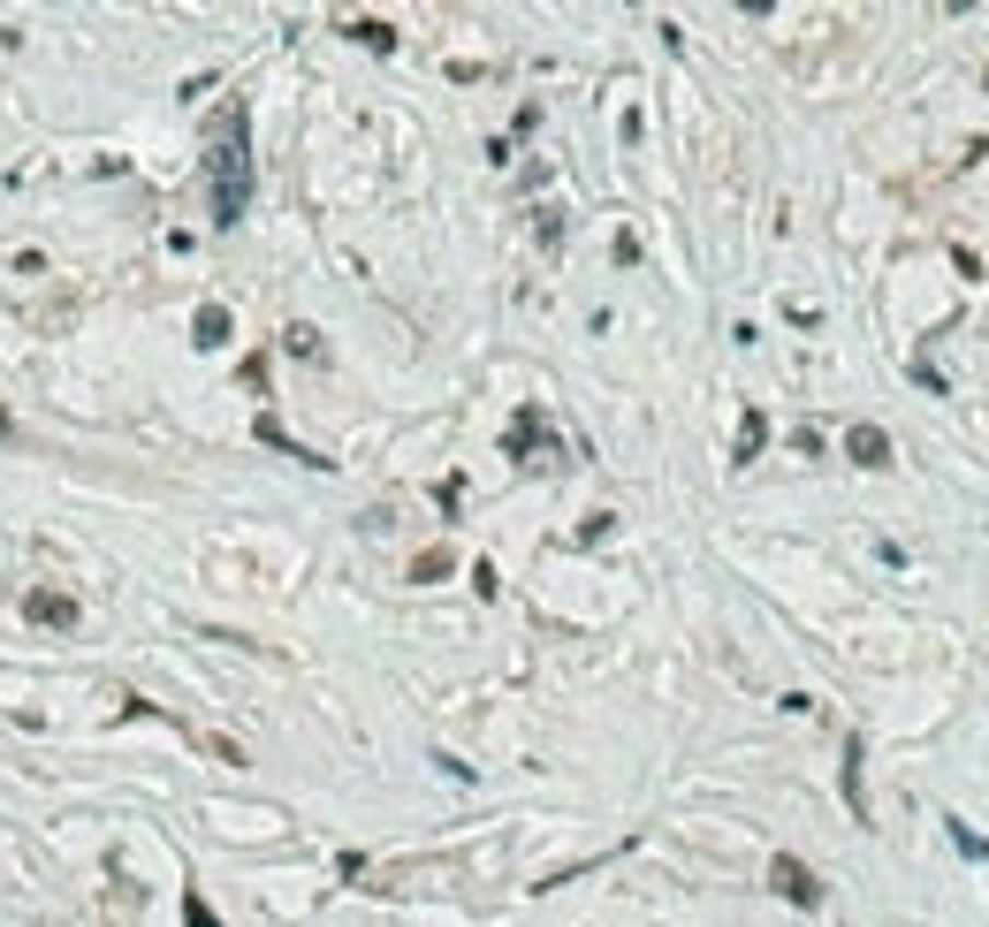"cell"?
Wrapping results in <instances>:
<instances>
[{"label":"cell","instance_id":"cell-1","mask_svg":"<svg viewBox=\"0 0 989 927\" xmlns=\"http://www.w3.org/2000/svg\"><path fill=\"white\" fill-rule=\"evenodd\" d=\"M206 206H213V228H236L252 206V115H244V99H229L206 130Z\"/></svg>","mask_w":989,"mask_h":927},{"label":"cell","instance_id":"cell-2","mask_svg":"<svg viewBox=\"0 0 989 927\" xmlns=\"http://www.w3.org/2000/svg\"><path fill=\"white\" fill-rule=\"evenodd\" d=\"M23 617L38 623V631H77V623H84V601H77L69 586H31V594H23Z\"/></svg>","mask_w":989,"mask_h":927},{"label":"cell","instance_id":"cell-3","mask_svg":"<svg viewBox=\"0 0 989 927\" xmlns=\"http://www.w3.org/2000/svg\"><path fill=\"white\" fill-rule=\"evenodd\" d=\"M769 890H777V897H792V905H823L815 867H807V859H792V852H777V859H769Z\"/></svg>","mask_w":989,"mask_h":927},{"label":"cell","instance_id":"cell-4","mask_svg":"<svg viewBox=\"0 0 989 927\" xmlns=\"http://www.w3.org/2000/svg\"><path fill=\"white\" fill-rule=\"evenodd\" d=\"M502 449H510V464H533V449H548V419H540V403H525V411L510 419Z\"/></svg>","mask_w":989,"mask_h":927},{"label":"cell","instance_id":"cell-5","mask_svg":"<svg viewBox=\"0 0 989 927\" xmlns=\"http://www.w3.org/2000/svg\"><path fill=\"white\" fill-rule=\"evenodd\" d=\"M845 457L868 464V471H883V464H891V434H883V426H852V434H845Z\"/></svg>","mask_w":989,"mask_h":927},{"label":"cell","instance_id":"cell-6","mask_svg":"<svg viewBox=\"0 0 989 927\" xmlns=\"http://www.w3.org/2000/svg\"><path fill=\"white\" fill-rule=\"evenodd\" d=\"M860 738H845V806H852V821H868V783H860Z\"/></svg>","mask_w":989,"mask_h":927},{"label":"cell","instance_id":"cell-7","mask_svg":"<svg viewBox=\"0 0 989 927\" xmlns=\"http://www.w3.org/2000/svg\"><path fill=\"white\" fill-rule=\"evenodd\" d=\"M190 342H198V350H221V342H229V312H221V305H198V319H190Z\"/></svg>","mask_w":989,"mask_h":927},{"label":"cell","instance_id":"cell-8","mask_svg":"<svg viewBox=\"0 0 989 927\" xmlns=\"http://www.w3.org/2000/svg\"><path fill=\"white\" fill-rule=\"evenodd\" d=\"M342 38H358V46L388 54V46H396V23H381V15H358V23H342Z\"/></svg>","mask_w":989,"mask_h":927},{"label":"cell","instance_id":"cell-9","mask_svg":"<svg viewBox=\"0 0 989 927\" xmlns=\"http://www.w3.org/2000/svg\"><path fill=\"white\" fill-rule=\"evenodd\" d=\"M761 442H769V419H761V411H746V419H738V449H731V457L754 464V457H761Z\"/></svg>","mask_w":989,"mask_h":927},{"label":"cell","instance_id":"cell-10","mask_svg":"<svg viewBox=\"0 0 989 927\" xmlns=\"http://www.w3.org/2000/svg\"><path fill=\"white\" fill-rule=\"evenodd\" d=\"M450 563H457V555H450V548H427V555H419V563H411V578H419V586H427V578H450Z\"/></svg>","mask_w":989,"mask_h":927},{"label":"cell","instance_id":"cell-11","mask_svg":"<svg viewBox=\"0 0 989 927\" xmlns=\"http://www.w3.org/2000/svg\"><path fill=\"white\" fill-rule=\"evenodd\" d=\"M952 844H959L967 859H989V836H982V829H967V821H952Z\"/></svg>","mask_w":989,"mask_h":927},{"label":"cell","instance_id":"cell-12","mask_svg":"<svg viewBox=\"0 0 989 927\" xmlns=\"http://www.w3.org/2000/svg\"><path fill=\"white\" fill-rule=\"evenodd\" d=\"M183 927H221V920H213V905H206L198 890H183Z\"/></svg>","mask_w":989,"mask_h":927},{"label":"cell","instance_id":"cell-13","mask_svg":"<svg viewBox=\"0 0 989 927\" xmlns=\"http://www.w3.org/2000/svg\"><path fill=\"white\" fill-rule=\"evenodd\" d=\"M473 586H480V601H494V594H502V578H494V563H473Z\"/></svg>","mask_w":989,"mask_h":927},{"label":"cell","instance_id":"cell-14","mask_svg":"<svg viewBox=\"0 0 989 927\" xmlns=\"http://www.w3.org/2000/svg\"><path fill=\"white\" fill-rule=\"evenodd\" d=\"M8 434H15V419H8V411H0V442H8Z\"/></svg>","mask_w":989,"mask_h":927}]
</instances>
